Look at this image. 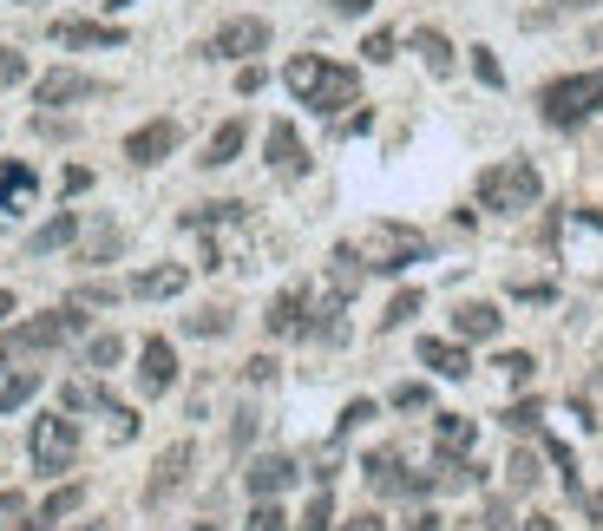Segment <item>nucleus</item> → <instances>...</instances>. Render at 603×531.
<instances>
[{"instance_id":"1","label":"nucleus","mask_w":603,"mask_h":531,"mask_svg":"<svg viewBox=\"0 0 603 531\" xmlns=\"http://www.w3.org/2000/svg\"><path fill=\"white\" fill-rule=\"evenodd\" d=\"M282 79H289V92H295L309 112H322V118H335L341 105L361 99V72H355V66H335V59H322V53H295V59L282 66Z\"/></svg>"},{"instance_id":"2","label":"nucleus","mask_w":603,"mask_h":531,"mask_svg":"<svg viewBox=\"0 0 603 531\" xmlns=\"http://www.w3.org/2000/svg\"><path fill=\"white\" fill-rule=\"evenodd\" d=\"M335 256H348L355 269H374V276H401L407 263H420L427 256V236L420 230H407V223H368L361 236H348Z\"/></svg>"},{"instance_id":"3","label":"nucleus","mask_w":603,"mask_h":531,"mask_svg":"<svg viewBox=\"0 0 603 531\" xmlns=\"http://www.w3.org/2000/svg\"><path fill=\"white\" fill-rule=\"evenodd\" d=\"M538 112H545V125H558V131L598 118L603 112V72H565V79H552V85L538 92Z\"/></svg>"},{"instance_id":"4","label":"nucleus","mask_w":603,"mask_h":531,"mask_svg":"<svg viewBox=\"0 0 603 531\" xmlns=\"http://www.w3.org/2000/svg\"><path fill=\"white\" fill-rule=\"evenodd\" d=\"M545 197V177H538V164H525V158H506V164H492L486 177H479V204L486 210H532Z\"/></svg>"},{"instance_id":"5","label":"nucleus","mask_w":603,"mask_h":531,"mask_svg":"<svg viewBox=\"0 0 603 531\" xmlns=\"http://www.w3.org/2000/svg\"><path fill=\"white\" fill-rule=\"evenodd\" d=\"M72 460H79V427H72L66 414L33 420V466H39V473H66Z\"/></svg>"},{"instance_id":"6","label":"nucleus","mask_w":603,"mask_h":531,"mask_svg":"<svg viewBox=\"0 0 603 531\" xmlns=\"http://www.w3.org/2000/svg\"><path fill=\"white\" fill-rule=\"evenodd\" d=\"M79 328H85V309L72 302V309H46V315L20 322L7 342H13V348H26V355H39V348H59V342H66V335H79Z\"/></svg>"},{"instance_id":"7","label":"nucleus","mask_w":603,"mask_h":531,"mask_svg":"<svg viewBox=\"0 0 603 531\" xmlns=\"http://www.w3.org/2000/svg\"><path fill=\"white\" fill-rule=\"evenodd\" d=\"M263 46H269V20H256V13L223 20V26L210 33V59H250V53H263Z\"/></svg>"},{"instance_id":"8","label":"nucleus","mask_w":603,"mask_h":531,"mask_svg":"<svg viewBox=\"0 0 603 531\" xmlns=\"http://www.w3.org/2000/svg\"><path fill=\"white\" fill-rule=\"evenodd\" d=\"M138 388H144V394H171V388H177V348H171L164 335H151V342L138 348Z\"/></svg>"},{"instance_id":"9","label":"nucleus","mask_w":603,"mask_h":531,"mask_svg":"<svg viewBox=\"0 0 603 531\" xmlns=\"http://www.w3.org/2000/svg\"><path fill=\"white\" fill-rule=\"evenodd\" d=\"M171 151H177V125H171V118H151V125H138V131L125 138V158H131V164H164Z\"/></svg>"},{"instance_id":"10","label":"nucleus","mask_w":603,"mask_h":531,"mask_svg":"<svg viewBox=\"0 0 603 531\" xmlns=\"http://www.w3.org/2000/svg\"><path fill=\"white\" fill-rule=\"evenodd\" d=\"M92 92H98V79H85V72H72V66H53V72L33 85L39 105H72V99H92Z\"/></svg>"},{"instance_id":"11","label":"nucleus","mask_w":603,"mask_h":531,"mask_svg":"<svg viewBox=\"0 0 603 531\" xmlns=\"http://www.w3.org/2000/svg\"><path fill=\"white\" fill-rule=\"evenodd\" d=\"M289 480H295V460H289V453H263V460H250V473H243L250 499H276Z\"/></svg>"},{"instance_id":"12","label":"nucleus","mask_w":603,"mask_h":531,"mask_svg":"<svg viewBox=\"0 0 603 531\" xmlns=\"http://www.w3.org/2000/svg\"><path fill=\"white\" fill-rule=\"evenodd\" d=\"M53 39L59 46H125V26H105V20H53Z\"/></svg>"},{"instance_id":"13","label":"nucleus","mask_w":603,"mask_h":531,"mask_svg":"<svg viewBox=\"0 0 603 531\" xmlns=\"http://www.w3.org/2000/svg\"><path fill=\"white\" fill-rule=\"evenodd\" d=\"M184 282H190L184 263H158V269H138V276H131V296H138V302H164V296H177Z\"/></svg>"},{"instance_id":"14","label":"nucleus","mask_w":603,"mask_h":531,"mask_svg":"<svg viewBox=\"0 0 603 531\" xmlns=\"http://www.w3.org/2000/svg\"><path fill=\"white\" fill-rule=\"evenodd\" d=\"M269 164L282 171V177H302L309 171V151H302V138H295V125H269Z\"/></svg>"},{"instance_id":"15","label":"nucleus","mask_w":603,"mask_h":531,"mask_svg":"<svg viewBox=\"0 0 603 531\" xmlns=\"http://www.w3.org/2000/svg\"><path fill=\"white\" fill-rule=\"evenodd\" d=\"M184 473H190V440H177L164 460H158V473H151V486H144V499L158 506V499H171L177 486H184Z\"/></svg>"},{"instance_id":"16","label":"nucleus","mask_w":603,"mask_h":531,"mask_svg":"<svg viewBox=\"0 0 603 531\" xmlns=\"http://www.w3.org/2000/svg\"><path fill=\"white\" fill-rule=\"evenodd\" d=\"M368 480H374V493H427L433 486V480H407L401 453H368Z\"/></svg>"},{"instance_id":"17","label":"nucleus","mask_w":603,"mask_h":531,"mask_svg":"<svg viewBox=\"0 0 603 531\" xmlns=\"http://www.w3.org/2000/svg\"><path fill=\"white\" fill-rule=\"evenodd\" d=\"M243 145H250V125H243V118H223V125L210 131V145H204V164H210V171H223V164H236V151H243Z\"/></svg>"},{"instance_id":"18","label":"nucleus","mask_w":603,"mask_h":531,"mask_svg":"<svg viewBox=\"0 0 603 531\" xmlns=\"http://www.w3.org/2000/svg\"><path fill=\"white\" fill-rule=\"evenodd\" d=\"M420 361H427L433 374H447V381H466V374H473L466 348H460V342H440V335H427V342H420Z\"/></svg>"},{"instance_id":"19","label":"nucleus","mask_w":603,"mask_h":531,"mask_svg":"<svg viewBox=\"0 0 603 531\" xmlns=\"http://www.w3.org/2000/svg\"><path fill=\"white\" fill-rule=\"evenodd\" d=\"M473 440H479V434H473V420H466V414H440V420H433V447H440L447 460H466V453H473Z\"/></svg>"},{"instance_id":"20","label":"nucleus","mask_w":603,"mask_h":531,"mask_svg":"<svg viewBox=\"0 0 603 531\" xmlns=\"http://www.w3.org/2000/svg\"><path fill=\"white\" fill-rule=\"evenodd\" d=\"M72 236H79V217H72V210H59L53 223H39V230L26 236V256H53V250H66Z\"/></svg>"},{"instance_id":"21","label":"nucleus","mask_w":603,"mask_h":531,"mask_svg":"<svg viewBox=\"0 0 603 531\" xmlns=\"http://www.w3.org/2000/svg\"><path fill=\"white\" fill-rule=\"evenodd\" d=\"M302 309H309V296H302V289H282V296L269 302V335H302V328H309Z\"/></svg>"},{"instance_id":"22","label":"nucleus","mask_w":603,"mask_h":531,"mask_svg":"<svg viewBox=\"0 0 603 531\" xmlns=\"http://www.w3.org/2000/svg\"><path fill=\"white\" fill-rule=\"evenodd\" d=\"M499 322H506V315H499L492 302H466V309L453 315V328H460L466 342H492V335H499Z\"/></svg>"},{"instance_id":"23","label":"nucleus","mask_w":603,"mask_h":531,"mask_svg":"<svg viewBox=\"0 0 603 531\" xmlns=\"http://www.w3.org/2000/svg\"><path fill=\"white\" fill-rule=\"evenodd\" d=\"M79 506H85V493H79V486H59V493H53V499H46V506L33 512V526H26V531H39V526H59V519H72Z\"/></svg>"},{"instance_id":"24","label":"nucleus","mask_w":603,"mask_h":531,"mask_svg":"<svg viewBox=\"0 0 603 531\" xmlns=\"http://www.w3.org/2000/svg\"><path fill=\"white\" fill-rule=\"evenodd\" d=\"M26 197H33V171L26 164H7L0 171V210H20Z\"/></svg>"},{"instance_id":"25","label":"nucleus","mask_w":603,"mask_h":531,"mask_svg":"<svg viewBox=\"0 0 603 531\" xmlns=\"http://www.w3.org/2000/svg\"><path fill=\"white\" fill-rule=\"evenodd\" d=\"M33 394H39V374H26V368H20V374H13V381L0 388V420H7V414H20V407H26Z\"/></svg>"},{"instance_id":"26","label":"nucleus","mask_w":603,"mask_h":531,"mask_svg":"<svg viewBox=\"0 0 603 531\" xmlns=\"http://www.w3.org/2000/svg\"><path fill=\"white\" fill-rule=\"evenodd\" d=\"M420 53H427V66L447 79L453 72V46H447V33H433V26H420Z\"/></svg>"},{"instance_id":"27","label":"nucleus","mask_w":603,"mask_h":531,"mask_svg":"<svg viewBox=\"0 0 603 531\" xmlns=\"http://www.w3.org/2000/svg\"><path fill=\"white\" fill-rule=\"evenodd\" d=\"M420 315V289H401L394 302H387V315H381V328H401V322H414Z\"/></svg>"},{"instance_id":"28","label":"nucleus","mask_w":603,"mask_h":531,"mask_svg":"<svg viewBox=\"0 0 603 531\" xmlns=\"http://www.w3.org/2000/svg\"><path fill=\"white\" fill-rule=\"evenodd\" d=\"M118 355H125V342H118V335H92V342H85V368H112Z\"/></svg>"},{"instance_id":"29","label":"nucleus","mask_w":603,"mask_h":531,"mask_svg":"<svg viewBox=\"0 0 603 531\" xmlns=\"http://www.w3.org/2000/svg\"><path fill=\"white\" fill-rule=\"evenodd\" d=\"M289 519H282V506L276 499H256V512H250V531H282Z\"/></svg>"},{"instance_id":"30","label":"nucleus","mask_w":603,"mask_h":531,"mask_svg":"<svg viewBox=\"0 0 603 531\" xmlns=\"http://www.w3.org/2000/svg\"><path fill=\"white\" fill-rule=\"evenodd\" d=\"M20 79H26V53L0 46V85H20Z\"/></svg>"},{"instance_id":"31","label":"nucleus","mask_w":603,"mask_h":531,"mask_svg":"<svg viewBox=\"0 0 603 531\" xmlns=\"http://www.w3.org/2000/svg\"><path fill=\"white\" fill-rule=\"evenodd\" d=\"M328 519H335V499H328V493H315V506H309L302 531H328Z\"/></svg>"},{"instance_id":"32","label":"nucleus","mask_w":603,"mask_h":531,"mask_svg":"<svg viewBox=\"0 0 603 531\" xmlns=\"http://www.w3.org/2000/svg\"><path fill=\"white\" fill-rule=\"evenodd\" d=\"M473 72H479L486 85H506V72H499V59H492L486 46H473Z\"/></svg>"},{"instance_id":"33","label":"nucleus","mask_w":603,"mask_h":531,"mask_svg":"<svg viewBox=\"0 0 603 531\" xmlns=\"http://www.w3.org/2000/svg\"><path fill=\"white\" fill-rule=\"evenodd\" d=\"M230 328V315L223 309H204V315H190V335H223Z\"/></svg>"},{"instance_id":"34","label":"nucleus","mask_w":603,"mask_h":531,"mask_svg":"<svg viewBox=\"0 0 603 531\" xmlns=\"http://www.w3.org/2000/svg\"><path fill=\"white\" fill-rule=\"evenodd\" d=\"M361 53H368L374 66H381V59H394V33H368V46H361Z\"/></svg>"},{"instance_id":"35","label":"nucleus","mask_w":603,"mask_h":531,"mask_svg":"<svg viewBox=\"0 0 603 531\" xmlns=\"http://www.w3.org/2000/svg\"><path fill=\"white\" fill-rule=\"evenodd\" d=\"M532 480H538V460H532V453H519V460H512V486H532Z\"/></svg>"},{"instance_id":"36","label":"nucleus","mask_w":603,"mask_h":531,"mask_svg":"<svg viewBox=\"0 0 603 531\" xmlns=\"http://www.w3.org/2000/svg\"><path fill=\"white\" fill-rule=\"evenodd\" d=\"M13 519H26V506H20V493L0 486V526H13Z\"/></svg>"},{"instance_id":"37","label":"nucleus","mask_w":603,"mask_h":531,"mask_svg":"<svg viewBox=\"0 0 603 531\" xmlns=\"http://www.w3.org/2000/svg\"><path fill=\"white\" fill-rule=\"evenodd\" d=\"M361 420H374V401H355V407L341 414V434H348V427H361Z\"/></svg>"},{"instance_id":"38","label":"nucleus","mask_w":603,"mask_h":531,"mask_svg":"<svg viewBox=\"0 0 603 531\" xmlns=\"http://www.w3.org/2000/svg\"><path fill=\"white\" fill-rule=\"evenodd\" d=\"M236 92H263V66H243L236 72Z\"/></svg>"},{"instance_id":"39","label":"nucleus","mask_w":603,"mask_h":531,"mask_svg":"<svg viewBox=\"0 0 603 531\" xmlns=\"http://www.w3.org/2000/svg\"><path fill=\"white\" fill-rule=\"evenodd\" d=\"M394 407H427V388H414V381H407V388L394 394Z\"/></svg>"},{"instance_id":"40","label":"nucleus","mask_w":603,"mask_h":531,"mask_svg":"<svg viewBox=\"0 0 603 531\" xmlns=\"http://www.w3.org/2000/svg\"><path fill=\"white\" fill-rule=\"evenodd\" d=\"M348 531H387V526H381L374 512H361V519H348Z\"/></svg>"},{"instance_id":"41","label":"nucleus","mask_w":603,"mask_h":531,"mask_svg":"<svg viewBox=\"0 0 603 531\" xmlns=\"http://www.w3.org/2000/svg\"><path fill=\"white\" fill-rule=\"evenodd\" d=\"M328 7H335V13H368L374 0H328Z\"/></svg>"},{"instance_id":"42","label":"nucleus","mask_w":603,"mask_h":531,"mask_svg":"<svg viewBox=\"0 0 603 531\" xmlns=\"http://www.w3.org/2000/svg\"><path fill=\"white\" fill-rule=\"evenodd\" d=\"M414 531H440V519H433V512H420V519H414Z\"/></svg>"},{"instance_id":"43","label":"nucleus","mask_w":603,"mask_h":531,"mask_svg":"<svg viewBox=\"0 0 603 531\" xmlns=\"http://www.w3.org/2000/svg\"><path fill=\"white\" fill-rule=\"evenodd\" d=\"M519 531H558V526H552V519H525Z\"/></svg>"},{"instance_id":"44","label":"nucleus","mask_w":603,"mask_h":531,"mask_svg":"<svg viewBox=\"0 0 603 531\" xmlns=\"http://www.w3.org/2000/svg\"><path fill=\"white\" fill-rule=\"evenodd\" d=\"M0 315H13V296H7V289H0Z\"/></svg>"},{"instance_id":"45","label":"nucleus","mask_w":603,"mask_h":531,"mask_svg":"<svg viewBox=\"0 0 603 531\" xmlns=\"http://www.w3.org/2000/svg\"><path fill=\"white\" fill-rule=\"evenodd\" d=\"M7 355H13V342H7V335H0V368H7Z\"/></svg>"},{"instance_id":"46","label":"nucleus","mask_w":603,"mask_h":531,"mask_svg":"<svg viewBox=\"0 0 603 531\" xmlns=\"http://www.w3.org/2000/svg\"><path fill=\"white\" fill-rule=\"evenodd\" d=\"M558 7H584V0H558Z\"/></svg>"}]
</instances>
